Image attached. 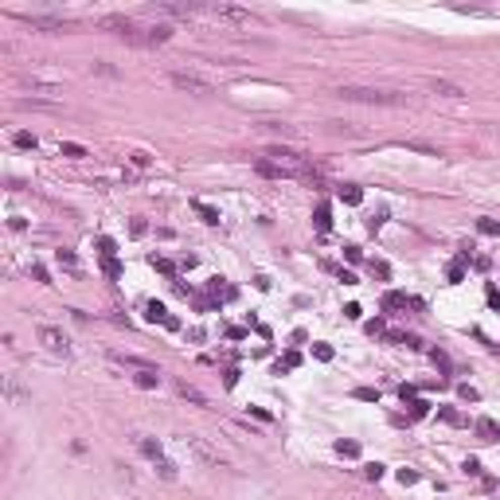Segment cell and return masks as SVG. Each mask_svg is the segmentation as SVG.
<instances>
[{"label":"cell","mask_w":500,"mask_h":500,"mask_svg":"<svg viewBox=\"0 0 500 500\" xmlns=\"http://www.w3.org/2000/svg\"><path fill=\"white\" fill-rule=\"evenodd\" d=\"M102 28L114 31V35H121V39L133 43V47H157V43H168V39H172V28H168V24L141 28V24L129 20V16H102Z\"/></svg>","instance_id":"1"},{"label":"cell","mask_w":500,"mask_h":500,"mask_svg":"<svg viewBox=\"0 0 500 500\" xmlns=\"http://www.w3.org/2000/svg\"><path fill=\"white\" fill-rule=\"evenodd\" d=\"M332 94L344 98V102H360V106H411L407 94H398V90H379V86H336Z\"/></svg>","instance_id":"2"},{"label":"cell","mask_w":500,"mask_h":500,"mask_svg":"<svg viewBox=\"0 0 500 500\" xmlns=\"http://www.w3.org/2000/svg\"><path fill=\"white\" fill-rule=\"evenodd\" d=\"M207 12L223 20V24H238V28H246V24H258V12H250V8H238V4H211Z\"/></svg>","instance_id":"3"},{"label":"cell","mask_w":500,"mask_h":500,"mask_svg":"<svg viewBox=\"0 0 500 500\" xmlns=\"http://www.w3.org/2000/svg\"><path fill=\"white\" fill-rule=\"evenodd\" d=\"M168 78H172L176 90H188V94H211V90H215L211 78H204V74H195V71H172Z\"/></svg>","instance_id":"4"},{"label":"cell","mask_w":500,"mask_h":500,"mask_svg":"<svg viewBox=\"0 0 500 500\" xmlns=\"http://www.w3.org/2000/svg\"><path fill=\"white\" fill-rule=\"evenodd\" d=\"M39 344H43L47 352H55V356H71V344H67V336H63L59 328H51V324H43V328H39Z\"/></svg>","instance_id":"5"},{"label":"cell","mask_w":500,"mask_h":500,"mask_svg":"<svg viewBox=\"0 0 500 500\" xmlns=\"http://www.w3.org/2000/svg\"><path fill=\"white\" fill-rule=\"evenodd\" d=\"M188 445L195 449V457H199V461H207V465H215V469H227V457H223L219 449H211V445H207L204 438H195V434H188Z\"/></svg>","instance_id":"6"},{"label":"cell","mask_w":500,"mask_h":500,"mask_svg":"<svg viewBox=\"0 0 500 500\" xmlns=\"http://www.w3.org/2000/svg\"><path fill=\"white\" fill-rule=\"evenodd\" d=\"M153 12H161V16H176V20H191V16L199 12L195 4H172V0H157L153 4Z\"/></svg>","instance_id":"7"},{"label":"cell","mask_w":500,"mask_h":500,"mask_svg":"<svg viewBox=\"0 0 500 500\" xmlns=\"http://www.w3.org/2000/svg\"><path fill=\"white\" fill-rule=\"evenodd\" d=\"M31 28H43V31H67L71 24L67 20H55V16H24Z\"/></svg>","instance_id":"8"},{"label":"cell","mask_w":500,"mask_h":500,"mask_svg":"<svg viewBox=\"0 0 500 500\" xmlns=\"http://www.w3.org/2000/svg\"><path fill=\"white\" fill-rule=\"evenodd\" d=\"M157 383H161V368H148V371H137V387H141V391H153V387H157Z\"/></svg>","instance_id":"9"},{"label":"cell","mask_w":500,"mask_h":500,"mask_svg":"<svg viewBox=\"0 0 500 500\" xmlns=\"http://www.w3.org/2000/svg\"><path fill=\"white\" fill-rule=\"evenodd\" d=\"M176 391L188 398V403H195V407H207V395H204V391H195L191 383H176Z\"/></svg>","instance_id":"10"},{"label":"cell","mask_w":500,"mask_h":500,"mask_svg":"<svg viewBox=\"0 0 500 500\" xmlns=\"http://www.w3.org/2000/svg\"><path fill=\"white\" fill-rule=\"evenodd\" d=\"M336 195H340V204H352V207L360 204V199H364V191L356 188V184H340V191H336Z\"/></svg>","instance_id":"11"},{"label":"cell","mask_w":500,"mask_h":500,"mask_svg":"<svg viewBox=\"0 0 500 500\" xmlns=\"http://www.w3.org/2000/svg\"><path fill=\"white\" fill-rule=\"evenodd\" d=\"M434 94H441V98H465V90L454 86V82H445V78H438V82H434Z\"/></svg>","instance_id":"12"},{"label":"cell","mask_w":500,"mask_h":500,"mask_svg":"<svg viewBox=\"0 0 500 500\" xmlns=\"http://www.w3.org/2000/svg\"><path fill=\"white\" fill-rule=\"evenodd\" d=\"M407 305H411V301H407V293H395V289H391V293L383 297V309H387V313H395V309H407Z\"/></svg>","instance_id":"13"},{"label":"cell","mask_w":500,"mask_h":500,"mask_svg":"<svg viewBox=\"0 0 500 500\" xmlns=\"http://www.w3.org/2000/svg\"><path fill=\"white\" fill-rule=\"evenodd\" d=\"M313 223H317V231H321V235L328 231V227H332V215H328V204H321V207H317V215H313Z\"/></svg>","instance_id":"14"},{"label":"cell","mask_w":500,"mask_h":500,"mask_svg":"<svg viewBox=\"0 0 500 500\" xmlns=\"http://www.w3.org/2000/svg\"><path fill=\"white\" fill-rule=\"evenodd\" d=\"M336 454H340V457H360V441L340 438V441H336Z\"/></svg>","instance_id":"15"},{"label":"cell","mask_w":500,"mask_h":500,"mask_svg":"<svg viewBox=\"0 0 500 500\" xmlns=\"http://www.w3.org/2000/svg\"><path fill=\"white\" fill-rule=\"evenodd\" d=\"M195 211H199V215H204V223H211V227L219 223V211H215L211 204H204V199H195Z\"/></svg>","instance_id":"16"},{"label":"cell","mask_w":500,"mask_h":500,"mask_svg":"<svg viewBox=\"0 0 500 500\" xmlns=\"http://www.w3.org/2000/svg\"><path fill=\"white\" fill-rule=\"evenodd\" d=\"M141 454H145V457H153V461H161V441L141 438Z\"/></svg>","instance_id":"17"},{"label":"cell","mask_w":500,"mask_h":500,"mask_svg":"<svg viewBox=\"0 0 500 500\" xmlns=\"http://www.w3.org/2000/svg\"><path fill=\"white\" fill-rule=\"evenodd\" d=\"M98 254H102V258H114V254H118V242H114V238H98Z\"/></svg>","instance_id":"18"},{"label":"cell","mask_w":500,"mask_h":500,"mask_svg":"<svg viewBox=\"0 0 500 500\" xmlns=\"http://www.w3.org/2000/svg\"><path fill=\"white\" fill-rule=\"evenodd\" d=\"M445 278H449V281H461V278H465V258H457V262H449V270H445Z\"/></svg>","instance_id":"19"},{"label":"cell","mask_w":500,"mask_h":500,"mask_svg":"<svg viewBox=\"0 0 500 500\" xmlns=\"http://www.w3.org/2000/svg\"><path fill=\"white\" fill-rule=\"evenodd\" d=\"M148 321H168V313H164V305L161 301H148V313H145Z\"/></svg>","instance_id":"20"},{"label":"cell","mask_w":500,"mask_h":500,"mask_svg":"<svg viewBox=\"0 0 500 500\" xmlns=\"http://www.w3.org/2000/svg\"><path fill=\"white\" fill-rule=\"evenodd\" d=\"M157 473H161L164 481H176V465H172V461H164V457L157 461Z\"/></svg>","instance_id":"21"},{"label":"cell","mask_w":500,"mask_h":500,"mask_svg":"<svg viewBox=\"0 0 500 500\" xmlns=\"http://www.w3.org/2000/svg\"><path fill=\"white\" fill-rule=\"evenodd\" d=\"M426 414H430V403L426 398H414L411 403V418H426Z\"/></svg>","instance_id":"22"},{"label":"cell","mask_w":500,"mask_h":500,"mask_svg":"<svg viewBox=\"0 0 500 500\" xmlns=\"http://www.w3.org/2000/svg\"><path fill=\"white\" fill-rule=\"evenodd\" d=\"M477 231H481V235H492V238H496V235H500V223H496V219H481V223H477Z\"/></svg>","instance_id":"23"},{"label":"cell","mask_w":500,"mask_h":500,"mask_svg":"<svg viewBox=\"0 0 500 500\" xmlns=\"http://www.w3.org/2000/svg\"><path fill=\"white\" fill-rule=\"evenodd\" d=\"M356 398H364V403H379V391H375V387H356Z\"/></svg>","instance_id":"24"},{"label":"cell","mask_w":500,"mask_h":500,"mask_svg":"<svg viewBox=\"0 0 500 500\" xmlns=\"http://www.w3.org/2000/svg\"><path fill=\"white\" fill-rule=\"evenodd\" d=\"M477 434H485V438H496L500 430L492 426V422H488V418H481V422H477Z\"/></svg>","instance_id":"25"},{"label":"cell","mask_w":500,"mask_h":500,"mask_svg":"<svg viewBox=\"0 0 500 500\" xmlns=\"http://www.w3.org/2000/svg\"><path fill=\"white\" fill-rule=\"evenodd\" d=\"M16 148H35V137L31 133H16Z\"/></svg>","instance_id":"26"},{"label":"cell","mask_w":500,"mask_h":500,"mask_svg":"<svg viewBox=\"0 0 500 500\" xmlns=\"http://www.w3.org/2000/svg\"><path fill=\"white\" fill-rule=\"evenodd\" d=\"M59 153H63V157H74V161H78V157H86V148H82V145H63Z\"/></svg>","instance_id":"27"},{"label":"cell","mask_w":500,"mask_h":500,"mask_svg":"<svg viewBox=\"0 0 500 500\" xmlns=\"http://www.w3.org/2000/svg\"><path fill=\"white\" fill-rule=\"evenodd\" d=\"M371 274L387 281V278H391V266H387V262H371Z\"/></svg>","instance_id":"28"},{"label":"cell","mask_w":500,"mask_h":500,"mask_svg":"<svg viewBox=\"0 0 500 500\" xmlns=\"http://www.w3.org/2000/svg\"><path fill=\"white\" fill-rule=\"evenodd\" d=\"M313 356H317V360H324V364H328V360H332V348H328V344H313Z\"/></svg>","instance_id":"29"},{"label":"cell","mask_w":500,"mask_h":500,"mask_svg":"<svg viewBox=\"0 0 500 500\" xmlns=\"http://www.w3.org/2000/svg\"><path fill=\"white\" fill-rule=\"evenodd\" d=\"M301 364V352H285L281 356V368H297Z\"/></svg>","instance_id":"30"},{"label":"cell","mask_w":500,"mask_h":500,"mask_svg":"<svg viewBox=\"0 0 500 500\" xmlns=\"http://www.w3.org/2000/svg\"><path fill=\"white\" fill-rule=\"evenodd\" d=\"M153 266H157V270H161V274H172V270H176V266L168 262V258H157V254H153Z\"/></svg>","instance_id":"31"},{"label":"cell","mask_w":500,"mask_h":500,"mask_svg":"<svg viewBox=\"0 0 500 500\" xmlns=\"http://www.w3.org/2000/svg\"><path fill=\"white\" fill-rule=\"evenodd\" d=\"M398 481H403V485H414V481H418V473H414V469H398Z\"/></svg>","instance_id":"32"},{"label":"cell","mask_w":500,"mask_h":500,"mask_svg":"<svg viewBox=\"0 0 500 500\" xmlns=\"http://www.w3.org/2000/svg\"><path fill=\"white\" fill-rule=\"evenodd\" d=\"M102 262H106V274H110V278H118V274H121V266L114 262V258H102Z\"/></svg>","instance_id":"33"},{"label":"cell","mask_w":500,"mask_h":500,"mask_svg":"<svg viewBox=\"0 0 500 500\" xmlns=\"http://www.w3.org/2000/svg\"><path fill=\"white\" fill-rule=\"evenodd\" d=\"M398 398H403V403H414V387H407V383H403V387H398Z\"/></svg>","instance_id":"34"},{"label":"cell","mask_w":500,"mask_h":500,"mask_svg":"<svg viewBox=\"0 0 500 500\" xmlns=\"http://www.w3.org/2000/svg\"><path fill=\"white\" fill-rule=\"evenodd\" d=\"M133 157V164H137V168H148V153H129Z\"/></svg>","instance_id":"35"},{"label":"cell","mask_w":500,"mask_h":500,"mask_svg":"<svg viewBox=\"0 0 500 500\" xmlns=\"http://www.w3.org/2000/svg\"><path fill=\"white\" fill-rule=\"evenodd\" d=\"M360 313H364L360 305H344V317H348V321H360Z\"/></svg>","instance_id":"36"},{"label":"cell","mask_w":500,"mask_h":500,"mask_svg":"<svg viewBox=\"0 0 500 500\" xmlns=\"http://www.w3.org/2000/svg\"><path fill=\"white\" fill-rule=\"evenodd\" d=\"M430 356H434V364H438L441 371H449V360H445V352H430Z\"/></svg>","instance_id":"37"},{"label":"cell","mask_w":500,"mask_h":500,"mask_svg":"<svg viewBox=\"0 0 500 500\" xmlns=\"http://www.w3.org/2000/svg\"><path fill=\"white\" fill-rule=\"evenodd\" d=\"M59 262H63V266H71V270L78 266V262H74V254H71V250H59Z\"/></svg>","instance_id":"38"},{"label":"cell","mask_w":500,"mask_h":500,"mask_svg":"<svg viewBox=\"0 0 500 500\" xmlns=\"http://www.w3.org/2000/svg\"><path fill=\"white\" fill-rule=\"evenodd\" d=\"M364 473H368V481H379V477H383V465H368Z\"/></svg>","instance_id":"39"},{"label":"cell","mask_w":500,"mask_h":500,"mask_svg":"<svg viewBox=\"0 0 500 500\" xmlns=\"http://www.w3.org/2000/svg\"><path fill=\"white\" fill-rule=\"evenodd\" d=\"M344 258H348V262H360V246H344Z\"/></svg>","instance_id":"40"},{"label":"cell","mask_w":500,"mask_h":500,"mask_svg":"<svg viewBox=\"0 0 500 500\" xmlns=\"http://www.w3.org/2000/svg\"><path fill=\"white\" fill-rule=\"evenodd\" d=\"M31 274H35V281H47V270L39 262H31Z\"/></svg>","instance_id":"41"},{"label":"cell","mask_w":500,"mask_h":500,"mask_svg":"<svg viewBox=\"0 0 500 500\" xmlns=\"http://www.w3.org/2000/svg\"><path fill=\"white\" fill-rule=\"evenodd\" d=\"M336 274H340V281H344V285H356V274H352V270H336Z\"/></svg>","instance_id":"42"},{"label":"cell","mask_w":500,"mask_h":500,"mask_svg":"<svg viewBox=\"0 0 500 500\" xmlns=\"http://www.w3.org/2000/svg\"><path fill=\"white\" fill-rule=\"evenodd\" d=\"M465 473H473V477H477V473H481V461H477V457H469V461H465Z\"/></svg>","instance_id":"43"}]
</instances>
